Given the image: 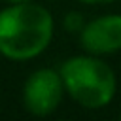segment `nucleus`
<instances>
[{"instance_id":"7ed1b4c3","label":"nucleus","mask_w":121,"mask_h":121,"mask_svg":"<svg viewBox=\"0 0 121 121\" xmlns=\"http://www.w3.org/2000/svg\"><path fill=\"white\" fill-rule=\"evenodd\" d=\"M64 93L60 72L40 68L32 72L23 85V106L32 115H49L59 108Z\"/></svg>"},{"instance_id":"1a4fd4ad","label":"nucleus","mask_w":121,"mask_h":121,"mask_svg":"<svg viewBox=\"0 0 121 121\" xmlns=\"http://www.w3.org/2000/svg\"><path fill=\"white\" fill-rule=\"evenodd\" d=\"M51 2H55V0H51Z\"/></svg>"},{"instance_id":"f257e3e1","label":"nucleus","mask_w":121,"mask_h":121,"mask_svg":"<svg viewBox=\"0 0 121 121\" xmlns=\"http://www.w3.org/2000/svg\"><path fill=\"white\" fill-rule=\"evenodd\" d=\"M53 17L43 6L9 4L0 11V55L11 60L42 55L53 40Z\"/></svg>"},{"instance_id":"423d86ee","label":"nucleus","mask_w":121,"mask_h":121,"mask_svg":"<svg viewBox=\"0 0 121 121\" xmlns=\"http://www.w3.org/2000/svg\"><path fill=\"white\" fill-rule=\"evenodd\" d=\"M78 2H81V4H110L113 0H78Z\"/></svg>"},{"instance_id":"20e7f679","label":"nucleus","mask_w":121,"mask_h":121,"mask_svg":"<svg viewBox=\"0 0 121 121\" xmlns=\"http://www.w3.org/2000/svg\"><path fill=\"white\" fill-rule=\"evenodd\" d=\"M81 47L91 55H110L121 49V15H102L85 23L79 32Z\"/></svg>"},{"instance_id":"6e6552de","label":"nucleus","mask_w":121,"mask_h":121,"mask_svg":"<svg viewBox=\"0 0 121 121\" xmlns=\"http://www.w3.org/2000/svg\"><path fill=\"white\" fill-rule=\"evenodd\" d=\"M119 117H121V113H119Z\"/></svg>"},{"instance_id":"f03ea898","label":"nucleus","mask_w":121,"mask_h":121,"mask_svg":"<svg viewBox=\"0 0 121 121\" xmlns=\"http://www.w3.org/2000/svg\"><path fill=\"white\" fill-rule=\"evenodd\" d=\"M60 78L66 93L83 108L98 110L112 102L117 89V79L110 64L98 55L70 57L60 66Z\"/></svg>"},{"instance_id":"0eeeda50","label":"nucleus","mask_w":121,"mask_h":121,"mask_svg":"<svg viewBox=\"0 0 121 121\" xmlns=\"http://www.w3.org/2000/svg\"><path fill=\"white\" fill-rule=\"evenodd\" d=\"M6 4H25V2H34V0H4Z\"/></svg>"},{"instance_id":"39448f33","label":"nucleus","mask_w":121,"mask_h":121,"mask_svg":"<svg viewBox=\"0 0 121 121\" xmlns=\"http://www.w3.org/2000/svg\"><path fill=\"white\" fill-rule=\"evenodd\" d=\"M83 26H85V21H83L81 13H78V11L66 13V17H64V28L68 32H81Z\"/></svg>"}]
</instances>
